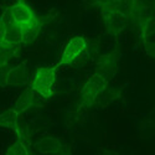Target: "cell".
Returning a JSON list of instances; mask_svg holds the SVG:
<instances>
[{
    "instance_id": "6da1fadb",
    "label": "cell",
    "mask_w": 155,
    "mask_h": 155,
    "mask_svg": "<svg viewBox=\"0 0 155 155\" xmlns=\"http://www.w3.org/2000/svg\"><path fill=\"white\" fill-rule=\"evenodd\" d=\"M57 70L58 68L56 67V64L37 68L29 82V88H31L42 99L45 101L51 99L55 92Z\"/></svg>"
},
{
    "instance_id": "7a4b0ae2",
    "label": "cell",
    "mask_w": 155,
    "mask_h": 155,
    "mask_svg": "<svg viewBox=\"0 0 155 155\" xmlns=\"http://www.w3.org/2000/svg\"><path fill=\"white\" fill-rule=\"evenodd\" d=\"M108 84V78L98 72L92 74L81 89V106L91 107L98 101V98L104 93Z\"/></svg>"
},
{
    "instance_id": "3957f363",
    "label": "cell",
    "mask_w": 155,
    "mask_h": 155,
    "mask_svg": "<svg viewBox=\"0 0 155 155\" xmlns=\"http://www.w3.org/2000/svg\"><path fill=\"white\" fill-rule=\"evenodd\" d=\"M87 50V40L83 36H74L70 38V41L63 47V51L58 58V62L56 63V67H62V66H68L80 60L83 54Z\"/></svg>"
},
{
    "instance_id": "277c9868",
    "label": "cell",
    "mask_w": 155,
    "mask_h": 155,
    "mask_svg": "<svg viewBox=\"0 0 155 155\" xmlns=\"http://www.w3.org/2000/svg\"><path fill=\"white\" fill-rule=\"evenodd\" d=\"M0 42H5L11 46L21 48V30L19 25L11 20L8 9L0 16Z\"/></svg>"
},
{
    "instance_id": "5b68a950",
    "label": "cell",
    "mask_w": 155,
    "mask_h": 155,
    "mask_svg": "<svg viewBox=\"0 0 155 155\" xmlns=\"http://www.w3.org/2000/svg\"><path fill=\"white\" fill-rule=\"evenodd\" d=\"M8 11L11 20L19 26L32 22L38 18L36 15L35 9L25 0H18L15 4H12L11 6L8 8Z\"/></svg>"
},
{
    "instance_id": "8992f818",
    "label": "cell",
    "mask_w": 155,
    "mask_h": 155,
    "mask_svg": "<svg viewBox=\"0 0 155 155\" xmlns=\"http://www.w3.org/2000/svg\"><path fill=\"white\" fill-rule=\"evenodd\" d=\"M30 81V72L26 62H22L20 64L11 67L8 74L6 87L12 88H21Z\"/></svg>"
},
{
    "instance_id": "52a82bcc",
    "label": "cell",
    "mask_w": 155,
    "mask_h": 155,
    "mask_svg": "<svg viewBox=\"0 0 155 155\" xmlns=\"http://www.w3.org/2000/svg\"><path fill=\"white\" fill-rule=\"evenodd\" d=\"M37 151L42 155H63L66 148L56 137H44L36 144Z\"/></svg>"
},
{
    "instance_id": "ba28073f",
    "label": "cell",
    "mask_w": 155,
    "mask_h": 155,
    "mask_svg": "<svg viewBox=\"0 0 155 155\" xmlns=\"http://www.w3.org/2000/svg\"><path fill=\"white\" fill-rule=\"evenodd\" d=\"M104 21L107 31L110 35H118L125 28V18L119 11L108 10L107 14H104Z\"/></svg>"
},
{
    "instance_id": "9c48e42d",
    "label": "cell",
    "mask_w": 155,
    "mask_h": 155,
    "mask_svg": "<svg viewBox=\"0 0 155 155\" xmlns=\"http://www.w3.org/2000/svg\"><path fill=\"white\" fill-rule=\"evenodd\" d=\"M37 104V94L32 91L31 88H28L18 97V99L14 103V110H16L18 113L22 114L26 110L31 109L32 107H35Z\"/></svg>"
},
{
    "instance_id": "30bf717a",
    "label": "cell",
    "mask_w": 155,
    "mask_h": 155,
    "mask_svg": "<svg viewBox=\"0 0 155 155\" xmlns=\"http://www.w3.org/2000/svg\"><path fill=\"white\" fill-rule=\"evenodd\" d=\"M19 28L21 30V42H22V45H26V44L32 42L37 37V35L40 34V30L42 28V21L40 18H37L32 22H29L26 25L19 26Z\"/></svg>"
},
{
    "instance_id": "8fae6325",
    "label": "cell",
    "mask_w": 155,
    "mask_h": 155,
    "mask_svg": "<svg viewBox=\"0 0 155 155\" xmlns=\"http://www.w3.org/2000/svg\"><path fill=\"white\" fill-rule=\"evenodd\" d=\"M117 56H115V54H108V55H104L102 56L98 61V73L106 76L108 78V74H110L115 67H117Z\"/></svg>"
},
{
    "instance_id": "7c38bea8",
    "label": "cell",
    "mask_w": 155,
    "mask_h": 155,
    "mask_svg": "<svg viewBox=\"0 0 155 155\" xmlns=\"http://www.w3.org/2000/svg\"><path fill=\"white\" fill-rule=\"evenodd\" d=\"M20 51V48L11 46L9 44L5 42H0V66L3 64H10V60L14 58L18 52Z\"/></svg>"
},
{
    "instance_id": "4fadbf2b",
    "label": "cell",
    "mask_w": 155,
    "mask_h": 155,
    "mask_svg": "<svg viewBox=\"0 0 155 155\" xmlns=\"http://www.w3.org/2000/svg\"><path fill=\"white\" fill-rule=\"evenodd\" d=\"M5 155H31L29 151V148L26 143L20 139L14 141L12 144H10L5 151Z\"/></svg>"
},
{
    "instance_id": "5bb4252c",
    "label": "cell",
    "mask_w": 155,
    "mask_h": 155,
    "mask_svg": "<svg viewBox=\"0 0 155 155\" xmlns=\"http://www.w3.org/2000/svg\"><path fill=\"white\" fill-rule=\"evenodd\" d=\"M10 68H11L10 64H3V66H0V87H6V80H8V74H9Z\"/></svg>"
},
{
    "instance_id": "9a60e30c",
    "label": "cell",
    "mask_w": 155,
    "mask_h": 155,
    "mask_svg": "<svg viewBox=\"0 0 155 155\" xmlns=\"http://www.w3.org/2000/svg\"><path fill=\"white\" fill-rule=\"evenodd\" d=\"M148 48H149V54L153 57H155V44H149L148 45Z\"/></svg>"
}]
</instances>
